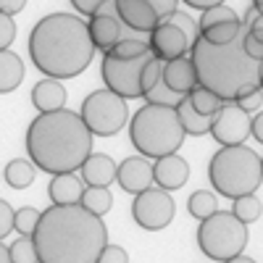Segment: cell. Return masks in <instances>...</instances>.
I'll return each instance as SVG.
<instances>
[{"label":"cell","instance_id":"obj_1","mask_svg":"<svg viewBox=\"0 0 263 263\" xmlns=\"http://www.w3.org/2000/svg\"><path fill=\"white\" fill-rule=\"evenodd\" d=\"M40 263H98L108 245L100 216L84 205H50L42 211L32 234Z\"/></svg>","mask_w":263,"mask_h":263},{"label":"cell","instance_id":"obj_2","mask_svg":"<svg viewBox=\"0 0 263 263\" xmlns=\"http://www.w3.org/2000/svg\"><path fill=\"white\" fill-rule=\"evenodd\" d=\"M27 48L34 69L58 82L79 77L95 58L90 24L82 16L66 11L42 16L29 32Z\"/></svg>","mask_w":263,"mask_h":263},{"label":"cell","instance_id":"obj_3","mask_svg":"<svg viewBox=\"0 0 263 263\" xmlns=\"http://www.w3.org/2000/svg\"><path fill=\"white\" fill-rule=\"evenodd\" d=\"M95 135L84 119L69 108L53 114H37L27 126V156L40 171L48 174H77L92 156Z\"/></svg>","mask_w":263,"mask_h":263},{"label":"cell","instance_id":"obj_4","mask_svg":"<svg viewBox=\"0 0 263 263\" xmlns=\"http://www.w3.org/2000/svg\"><path fill=\"white\" fill-rule=\"evenodd\" d=\"M245 34L248 29L239 32V37L229 45H213L197 37L190 48L197 84L218 95L224 103H234L237 98L260 90V63L245 53Z\"/></svg>","mask_w":263,"mask_h":263},{"label":"cell","instance_id":"obj_5","mask_svg":"<svg viewBox=\"0 0 263 263\" xmlns=\"http://www.w3.org/2000/svg\"><path fill=\"white\" fill-rule=\"evenodd\" d=\"M184 126L177 108L168 105H142L129 119V140L145 158H166L179 153L184 142Z\"/></svg>","mask_w":263,"mask_h":263},{"label":"cell","instance_id":"obj_6","mask_svg":"<svg viewBox=\"0 0 263 263\" xmlns=\"http://www.w3.org/2000/svg\"><path fill=\"white\" fill-rule=\"evenodd\" d=\"M208 179L216 195L237 200L242 195H255L263 184V166L260 156L248 145L221 147L208 163Z\"/></svg>","mask_w":263,"mask_h":263},{"label":"cell","instance_id":"obj_7","mask_svg":"<svg viewBox=\"0 0 263 263\" xmlns=\"http://www.w3.org/2000/svg\"><path fill=\"white\" fill-rule=\"evenodd\" d=\"M248 224H242L232 211H216L197 227V248L211 260H229L242 255L248 248Z\"/></svg>","mask_w":263,"mask_h":263},{"label":"cell","instance_id":"obj_8","mask_svg":"<svg viewBox=\"0 0 263 263\" xmlns=\"http://www.w3.org/2000/svg\"><path fill=\"white\" fill-rule=\"evenodd\" d=\"M79 116L84 119L87 129L92 132L95 137H114L126 126L129 116V108L126 100L111 90H95L84 98L82 108H79Z\"/></svg>","mask_w":263,"mask_h":263},{"label":"cell","instance_id":"obj_9","mask_svg":"<svg viewBox=\"0 0 263 263\" xmlns=\"http://www.w3.org/2000/svg\"><path fill=\"white\" fill-rule=\"evenodd\" d=\"M150 58H153V50L140 55V58H129V61L103 55L100 74H103V82H105V90L121 95L124 100L142 98V71H145Z\"/></svg>","mask_w":263,"mask_h":263},{"label":"cell","instance_id":"obj_10","mask_svg":"<svg viewBox=\"0 0 263 263\" xmlns=\"http://www.w3.org/2000/svg\"><path fill=\"white\" fill-rule=\"evenodd\" d=\"M87 24H90V37L95 42V50H100L103 55L111 53L124 40H150V34H140V32L129 29L124 24L121 16H119L116 0H105V3L98 8V13L87 21Z\"/></svg>","mask_w":263,"mask_h":263},{"label":"cell","instance_id":"obj_11","mask_svg":"<svg viewBox=\"0 0 263 263\" xmlns=\"http://www.w3.org/2000/svg\"><path fill=\"white\" fill-rule=\"evenodd\" d=\"M174 213H177V205H174L171 192L161 190V187H150L140 195H135L132 200V218L135 224L147 229V232H161L174 221Z\"/></svg>","mask_w":263,"mask_h":263},{"label":"cell","instance_id":"obj_12","mask_svg":"<svg viewBox=\"0 0 263 263\" xmlns=\"http://www.w3.org/2000/svg\"><path fill=\"white\" fill-rule=\"evenodd\" d=\"M211 137L221 145V147L245 145V140L253 137V135H250V116H248L237 103H224L221 111L213 116Z\"/></svg>","mask_w":263,"mask_h":263},{"label":"cell","instance_id":"obj_13","mask_svg":"<svg viewBox=\"0 0 263 263\" xmlns=\"http://www.w3.org/2000/svg\"><path fill=\"white\" fill-rule=\"evenodd\" d=\"M190 48H192L190 37L177 24H171L168 18L161 21V24L150 32V50H153V55H156L158 61H163V63L190 55Z\"/></svg>","mask_w":263,"mask_h":263},{"label":"cell","instance_id":"obj_14","mask_svg":"<svg viewBox=\"0 0 263 263\" xmlns=\"http://www.w3.org/2000/svg\"><path fill=\"white\" fill-rule=\"evenodd\" d=\"M163 61H158L156 55H153L145 66L142 71V98L150 103V105H168V108H177L187 95H179L174 92L171 87L166 84L163 79Z\"/></svg>","mask_w":263,"mask_h":263},{"label":"cell","instance_id":"obj_15","mask_svg":"<svg viewBox=\"0 0 263 263\" xmlns=\"http://www.w3.org/2000/svg\"><path fill=\"white\" fill-rule=\"evenodd\" d=\"M116 182L129 195H140L150 187H156V179H153V161L145 158V156L124 158L116 168Z\"/></svg>","mask_w":263,"mask_h":263},{"label":"cell","instance_id":"obj_16","mask_svg":"<svg viewBox=\"0 0 263 263\" xmlns=\"http://www.w3.org/2000/svg\"><path fill=\"white\" fill-rule=\"evenodd\" d=\"M153 179H156V187L171 192V190H182L190 179V163L174 153V156H166V158H158L153 163Z\"/></svg>","mask_w":263,"mask_h":263},{"label":"cell","instance_id":"obj_17","mask_svg":"<svg viewBox=\"0 0 263 263\" xmlns=\"http://www.w3.org/2000/svg\"><path fill=\"white\" fill-rule=\"evenodd\" d=\"M116 6H119L121 21L129 29H135L140 34H150L161 24L158 13L153 11V6H147L145 0H116Z\"/></svg>","mask_w":263,"mask_h":263},{"label":"cell","instance_id":"obj_18","mask_svg":"<svg viewBox=\"0 0 263 263\" xmlns=\"http://www.w3.org/2000/svg\"><path fill=\"white\" fill-rule=\"evenodd\" d=\"M116 161L108 153H92L79 171L84 187H108L111 182H116Z\"/></svg>","mask_w":263,"mask_h":263},{"label":"cell","instance_id":"obj_19","mask_svg":"<svg viewBox=\"0 0 263 263\" xmlns=\"http://www.w3.org/2000/svg\"><path fill=\"white\" fill-rule=\"evenodd\" d=\"M32 105L37 108V114H53L66 108V87L58 79H40L32 87Z\"/></svg>","mask_w":263,"mask_h":263},{"label":"cell","instance_id":"obj_20","mask_svg":"<svg viewBox=\"0 0 263 263\" xmlns=\"http://www.w3.org/2000/svg\"><path fill=\"white\" fill-rule=\"evenodd\" d=\"M163 79H166V84L171 87L174 92L190 95L197 87V74H195L192 58L184 55V58H177V61H168L163 66Z\"/></svg>","mask_w":263,"mask_h":263},{"label":"cell","instance_id":"obj_21","mask_svg":"<svg viewBox=\"0 0 263 263\" xmlns=\"http://www.w3.org/2000/svg\"><path fill=\"white\" fill-rule=\"evenodd\" d=\"M48 195H50L53 205H77L82 203L84 182L77 174H55L48 184Z\"/></svg>","mask_w":263,"mask_h":263},{"label":"cell","instance_id":"obj_22","mask_svg":"<svg viewBox=\"0 0 263 263\" xmlns=\"http://www.w3.org/2000/svg\"><path fill=\"white\" fill-rule=\"evenodd\" d=\"M24 82V61L13 50H0V95L13 92Z\"/></svg>","mask_w":263,"mask_h":263},{"label":"cell","instance_id":"obj_23","mask_svg":"<svg viewBox=\"0 0 263 263\" xmlns=\"http://www.w3.org/2000/svg\"><path fill=\"white\" fill-rule=\"evenodd\" d=\"M3 179L13 190H27L37 179V166L29 158H13V161H8V166L3 171Z\"/></svg>","mask_w":263,"mask_h":263},{"label":"cell","instance_id":"obj_24","mask_svg":"<svg viewBox=\"0 0 263 263\" xmlns=\"http://www.w3.org/2000/svg\"><path fill=\"white\" fill-rule=\"evenodd\" d=\"M177 114H179V121H182V126H184V135L203 137L205 132H211L213 116H203L200 111H195V105L190 103V98H184V100L177 105Z\"/></svg>","mask_w":263,"mask_h":263},{"label":"cell","instance_id":"obj_25","mask_svg":"<svg viewBox=\"0 0 263 263\" xmlns=\"http://www.w3.org/2000/svg\"><path fill=\"white\" fill-rule=\"evenodd\" d=\"M187 211L192 218H197V221H205V218H211L216 211H218V197L216 192H208V190H195L190 195L187 200Z\"/></svg>","mask_w":263,"mask_h":263},{"label":"cell","instance_id":"obj_26","mask_svg":"<svg viewBox=\"0 0 263 263\" xmlns=\"http://www.w3.org/2000/svg\"><path fill=\"white\" fill-rule=\"evenodd\" d=\"M79 205H84L90 213L103 218L108 211H111V205H114V195H111L108 187H84V195H82Z\"/></svg>","mask_w":263,"mask_h":263},{"label":"cell","instance_id":"obj_27","mask_svg":"<svg viewBox=\"0 0 263 263\" xmlns=\"http://www.w3.org/2000/svg\"><path fill=\"white\" fill-rule=\"evenodd\" d=\"M187 98H190V103L195 105V111H200L203 116H216L218 111H221V105H224L221 98L213 95L211 90H205V87H200V84H197Z\"/></svg>","mask_w":263,"mask_h":263},{"label":"cell","instance_id":"obj_28","mask_svg":"<svg viewBox=\"0 0 263 263\" xmlns=\"http://www.w3.org/2000/svg\"><path fill=\"white\" fill-rule=\"evenodd\" d=\"M242 18L239 21H229V24H218V27H211L205 32H200L203 40L213 42V45H229V42H234L239 37V32H242Z\"/></svg>","mask_w":263,"mask_h":263},{"label":"cell","instance_id":"obj_29","mask_svg":"<svg viewBox=\"0 0 263 263\" xmlns=\"http://www.w3.org/2000/svg\"><path fill=\"white\" fill-rule=\"evenodd\" d=\"M232 213H234L242 224H253V221H258L260 213H263V203L258 200L255 195H242V197H237V200H234Z\"/></svg>","mask_w":263,"mask_h":263},{"label":"cell","instance_id":"obj_30","mask_svg":"<svg viewBox=\"0 0 263 263\" xmlns=\"http://www.w3.org/2000/svg\"><path fill=\"white\" fill-rule=\"evenodd\" d=\"M229 21H239V13L224 3V6H213V8L203 11L200 24H197V27H200V32H205V29L218 27V24H229Z\"/></svg>","mask_w":263,"mask_h":263},{"label":"cell","instance_id":"obj_31","mask_svg":"<svg viewBox=\"0 0 263 263\" xmlns=\"http://www.w3.org/2000/svg\"><path fill=\"white\" fill-rule=\"evenodd\" d=\"M40 216L42 211L32 208V205H24V208H16V216H13V229L21 234V237H32L37 224H40Z\"/></svg>","mask_w":263,"mask_h":263},{"label":"cell","instance_id":"obj_32","mask_svg":"<svg viewBox=\"0 0 263 263\" xmlns=\"http://www.w3.org/2000/svg\"><path fill=\"white\" fill-rule=\"evenodd\" d=\"M145 53H150V40H124V42H119V45L111 53H105V55L129 61V58H140Z\"/></svg>","mask_w":263,"mask_h":263},{"label":"cell","instance_id":"obj_33","mask_svg":"<svg viewBox=\"0 0 263 263\" xmlns=\"http://www.w3.org/2000/svg\"><path fill=\"white\" fill-rule=\"evenodd\" d=\"M11 260L13 263H40L37 260V248L32 237H18L11 242Z\"/></svg>","mask_w":263,"mask_h":263},{"label":"cell","instance_id":"obj_34","mask_svg":"<svg viewBox=\"0 0 263 263\" xmlns=\"http://www.w3.org/2000/svg\"><path fill=\"white\" fill-rule=\"evenodd\" d=\"M168 21H171V24H177V27L190 37V42H195L197 37H200V27H197V21H195L190 13H184V11L171 13V16H168Z\"/></svg>","mask_w":263,"mask_h":263},{"label":"cell","instance_id":"obj_35","mask_svg":"<svg viewBox=\"0 0 263 263\" xmlns=\"http://www.w3.org/2000/svg\"><path fill=\"white\" fill-rule=\"evenodd\" d=\"M242 24H245L248 34H253L255 40H260V42H263V13H258V8H255V6H250V8L245 11Z\"/></svg>","mask_w":263,"mask_h":263},{"label":"cell","instance_id":"obj_36","mask_svg":"<svg viewBox=\"0 0 263 263\" xmlns=\"http://www.w3.org/2000/svg\"><path fill=\"white\" fill-rule=\"evenodd\" d=\"M16 21L13 16L0 13V50H11V42L16 40Z\"/></svg>","mask_w":263,"mask_h":263},{"label":"cell","instance_id":"obj_37","mask_svg":"<svg viewBox=\"0 0 263 263\" xmlns=\"http://www.w3.org/2000/svg\"><path fill=\"white\" fill-rule=\"evenodd\" d=\"M13 216H16V211L11 208V203L8 200H0V242L11 234V229H13Z\"/></svg>","mask_w":263,"mask_h":263},{"label":"cell","instance_id":"obj_38","mask_svg":"<svg viewBox=\"0 0 263 263\" xmlns=\"http://www.w3.org/2000/svg\"><path fill=\"white\" fill-rule=\"evenodd\" d=\"M98 263H129V253L121 245H111V242H108L105 250L100 253Z\"/></svg>","mask_w":263,"mask_h":263},{"label":"cell","instance_id":"obj_39","mask_svg":"<svg viewBox=\"0 0 263 263\" xmlns=\"http://www.w3.org/2000/svg\"><path fill=\"white\" fill-rule=\"evenodd\" d=\"M234 103L242 108L245 114H253V111H258L260 103H263V90H253V92H248V95H242V98H237Z\"/></svg>","mask_w":263,"mask_h":263},{"label":"cell","instance_id":"obj_40","mask_svg":"<svg viewBox=\"0 0 263 263\" xmlns=\"http://www.w3.org/2000/svg\"><path fill=\"white\" fill-rule=\"evenodd\" d=\"M145 3L153 6V11L158 13L161 21H166L171 13H177V3H179V0H145Z\"/></svg>","mask_w":263,"mask_h":263},{"label":"cell","instance_id":"obj_41","mask_svg":"<svg viewBox=\"0 0 263 263\" xmlns=\"http://www.w3.org/2000/svg\"><path fill=\"white\" fill-rule=\"evenodd\" d=\"M105 3V0H71V6H74V11H79V16H95L98 13V8Z\"/></svg>","mask_w":263,"mask_h":263},{"label":"cell","instance_id":"obj_42","mask_svg":"<svg viewBox=\"0 0 263 263\" xmlns=\"http://www.w3.org/2000/svg\"><path fill=\"white\" fill-rule=\"evenodd\" d=\"M245 53H248L253 61L263 63V42H260V40H255L253 34H245Z\"/></svg>","mask_w":263,"mask_h":263},{"label":"cell","instance_id":"obj_43","mask_svg":"<svg viewBox=\"0 0 263 263\" xmlns=\"http://www.w3.org/2000/svg\"><path fill=\"white\" fill-rule=\"evenodd\" d=\"M27 8V0H0V13L6 16H16Z\"/></svg>","mask_w":263,"mask_h":263},{"label":"cell","instance_id":"obj_44","mask_svg":"<svg viewBox=\"0 0 263 263\" xmlns=\"http://www.w3.org/2000/svg\"><path fill=\"white\" fill-rule=\"evenodd\" d=\"M250 135L263 145V111H258V114L250 119Z\"/></svg>","mask_w":263,"mask_h":263},{"label":"cell","instance_id":"obj_45","mask_svg":"<svg viewBox=\"0 0 263 263\" xmlns=\"http://www.w3.org/2000/svg\"><path fill=\"white\" fill-rule=\"evenodd\" d=\"M184 6H190V8H200V11H208V8H213V6H224V0H182Z\"/></svg>","mask_w":263,"mask_h":263},{"label":"cell","instance_id":"obj_46","mask_svg":"<svg viewBox=\"0 0 263 263\" xmlns=\"http://www.w3.org/2000/svg\"><path fill=\"white\" fill-rule=\"evenodd\" d=\"M0 263H13V260H11V250H8L3 242H0Z\"/></svg>","mask_w":263,"mask_h":263},{"label":"cell","instance_id":"obj_47","mask_svg":"<svg viewBox=\"0 0 263 263\" xmlns=\"http://www.w3.org/2000/svg\"><path fill=\"white\" fill-rule=\"evenodd\" d=\"M224 263H258V260H253V258H248V255H237V258H229V260H224Z\"/></svg>","mask_w":263,"mask_h":263},{"label":"cell","instance_id":"obj_48","mask_svg":"<svg viewBox=\"0 0 263 263\" xmlns=\"http://www.w3.org/2000/svg\"><path fill=\"white\" fill-rule=\"evenodd\" d=\"M253 6L258 8V13H263V0H253Z\"/></svg>","mask_w":263,"mask_h":263},{"label":"cell","instance_id":"obj_49","mask_svg":"<svg viewBox=\"0 0 263 263\" xmlns=\"http://www.w3.org/2000/svg\"><path fill=\"white\" fill-rule=\"evenodd\" d=\"M260 90H263V63H260Z\"/></svg>","mask_w":263,"mask_h":263},{"label":"cell","instance_id":"obj_50","mask_svg":"<svg viewBox=\"0 0 263 263\" xmlns=\"http://www.w3.org/2000/svg\"><path fill=\"white\" fill-rule=\"evenodd\" d=\"M260 166H263V156H260Z\"/></svg>","mask_w":263,"mask_h":263}]
</instances>
